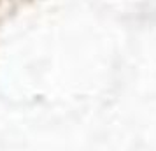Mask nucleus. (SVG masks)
Wrapping results in <instances>:
<instances>
[]
</instances>
